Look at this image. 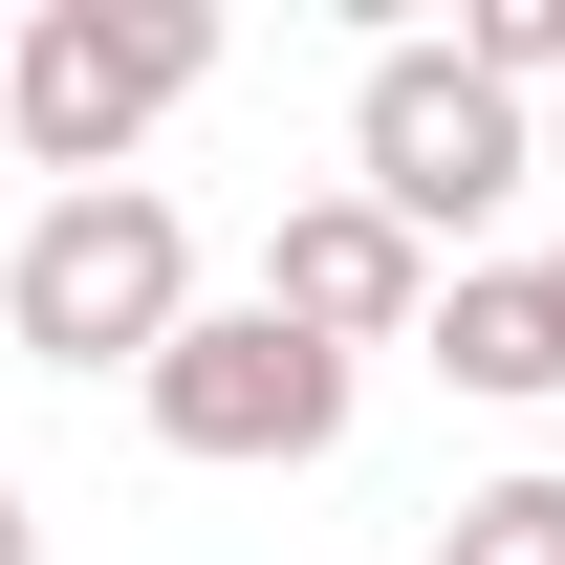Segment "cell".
I'll use <instances>...</instances> for the list:
<instances>
[{
	"instance_id": "cell-1",
	"label": "cell",
	"mask_w": 565,
	"mask_h": 565,
	"mask_svg": "<svg viewBox=\"0 0 565 565\" xmlns=\"http://www.w3.org/2000/svg\"><path fill=\"white\" fill-rule=\"evenodd\" d=\"M196 87H217V0H44V22L0 44V131H22V174L109 196Z\"/></svg>"
},
{
	"instance_id": "cell-2",
	"label": "cell",
	"mask_w": 565,
	"mask_h": 565,
	"mask_svg": "<svg viewBox=\"0 0 565 565\" xmlns=\"http://www.w3.org/2000/svg\"><path fill=\"white\" fill-rule=\"evenodd\" d=\"M196 327V217L152 196V174H109V196H44L22 239H0V349H44V370H152Z\"/></svg>"
},
{
	"instance_id": "cell-3",
	"label": "cell",
	"mask_w": 565,
	"mask_h": 565,
	"mask_svg": "<svg viewBox=\"0 0 565 565\" xmlns=\"http://www.w3.org/2000/svg\"><path fill=\"white\" fill-rule=\"evenodd\" d=\"M522 174H544V109H500L457 44H370V87H349V196L392 217L414 262H435V239H479Z\"/></svg>"
},
{
	"instance_id": "cell-4",
	"label": "cell",
	"mask_w": 565,
	"mask_h": 565,
	"mask_svg": "<svg viewBox=\"0 0 565 565\" xmlns=\"http://www.w3.org/2000/svg\"><path fill=\"white\" fill-rule=\"evenodd\" d=\"M349 392H370V370L305 349V327H262V305H196V327L131 370L152 457H196V479H282V457H327V435H349Z\"/></svg>"
},
{
	"instance_id": "cell-5",
	"label": "cell",
	"mask_w": 565,
	"mask_h": 565,
	"mask_svg": "<svg viewBox=\"0 0 565 565\" xmlns=\"http://www.w3.org/2000/svg\"><path fill=\"white\" fill-rule=\"evenodd\" d=\"M414 305H435V262L392 239V217L327 174V196H282V239H262V327H305V349H414Z\"/></svg>"
},
{
	"instance_id": "cell-6",
	"label": "cell",
	"mask_w": 565,
	"mask_h": 565,
	"mask_svg": "<svg viewBox=\"0 0 565 565\" xmlns=\"http://www.w3.org/2000/svg\"><path fill=\"white\" fill-rule=\"evenodd\" d=\"M414 349L457 370V392H500V414H544V392H565V349H544V282H522V262H435Z\"/></svg>"
},
{
	"instance_id": "cell-7",
	"label": "cell",
	"mask_w": 565,
	"mask_h": 565,
	"mask_svg": "<svg viewBox=\"0 0 565 565\" xmlns=\"http://www.w3.org/2000/svg\"><path fill=\"white\" fill-rule=\"evenodd\" d=\"M457 66H479L500 109H544L565 87V0H457Z\"/></svg>"
},
{
	"instance_id": "cell-8",
	"label": "cell",
	"mask_w": 565,
	"mask_h": 565,
	"mask_svg": "<svg viewBox=\"0 0 565 565\" xmlns=\"http://www.w3.org/2000/svg\"><path fill=\"white\" fill-rule=\"evenodd\" d=\"M435 565H565V479H479L435 522Z\"/></svg>"
},
{
	"instance_id": "cell-9",
	"label": "cell",
	"mask_w": 565,
	"mask_h": 565,
	"mask_svg": "<svg viewBox=\"0 0 565 565\" xmlns=\"http://www.w3.org/2000/svg\"><path fill=\"white\" fill-rule=\"evenodd\" d=\"M0 565H44V500H22V479H0Z\"/></svg>"
},
{
	"instance_id": "cell-10",
	"label": "cell",
	"mask_w": 565,
	"mask_h": 565,
	"mask_svg": "<svg viewBox=\"0 0 565 565\" xmlns=\"http://www.w3.org/2000/svg\"><path fill=\"white\" fill-rule=\"evenodd\" d=\"M522 282H544V349H565V239H544V262H522Z\"/></svg>"
},
{
	"instance_id": "cell-11",
	"label": "cell",
	"mask_w": 565,
	"mask_h": 565,
	"mask_svg": "<svg viewBox=\"0 0 565 565\" xmlns=\"http://www.w3.org/2000/svg\"><path fill=\"white\" fill-rule=\"evenodd\" d=\"M544 196H565V87H544Z\"/></svg>"
}]
</instances>
